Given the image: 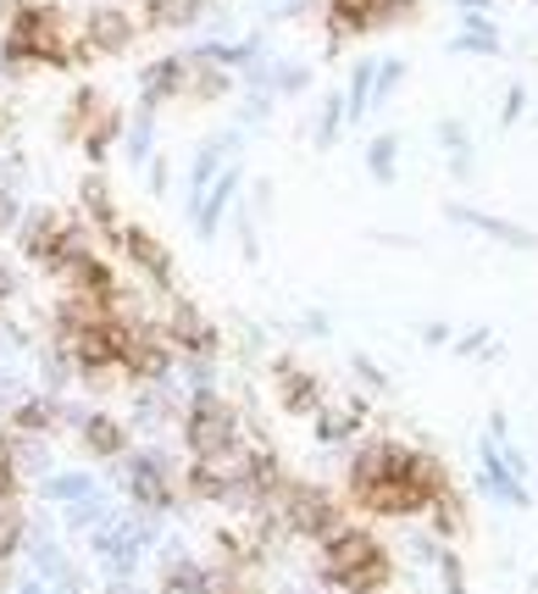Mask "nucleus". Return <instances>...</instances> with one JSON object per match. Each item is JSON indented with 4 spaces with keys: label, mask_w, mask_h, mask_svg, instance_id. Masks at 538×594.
Returning a JSON list of instances; mask_svg holds the SVG:
<instances>
[{
    "label": "nucleus",
    "mask_w": 538,
    "mask_h": 594,
    "mask_svg": "<svg viewBox=\"0 0 538 594\" xmlns=\"http://www.w3.org/2000/svg\"><path fill=\"white\" fill-rule=\"evenodd\" d=\"M333 539V550H328V577L333 583H344L350 594H372L377 583H383V555H377V544L366 539V533H328Z\"/></svg>",
    "instance_id": "f257e3e1"
},
{
    "label": "nucleus",
    "mask_w": 538,
    "mask_h": 594,
    "mask_svg": "<svg viewBox=\"0 0 538 594\" xmlns=\"http://www.w3.org/2000/svg\"><path fill=\"white\" fill-rule=\"evenodd\" d=\"M62 45L68 40H62V29H56L51 12H23L18 29H12V40H7V57L12 62H68Z\"/></svg>",
    "instance_id": "f03ea898"
},
{
    "label": "nucleus",
    "mask_w": 538,
    "mask_h": 594,
    "mask_svg": "<svg viewBox=\"0 0 538 594\" xmlns=\"http://www.w3.org/2000/svg\"><path fill=\"white\" fill-rule=\"evenodd\" d=\"M189 444H195V455H228V444H234V411L223 406V400H211V395H200L195 400V411H189Z\"/></svg>",
    "instance_id": "7ed1b4c3"
},
{
    "label": "nucleus",
    "mask_w": 538,
    "mask_h": 594,
    "mask_svg": "<svg viewBox=\"0 0 538 594\" xmlns=\"http://www.w3.org/2000/svg\"><path fill=\"white\" fill-rule=\"evenodd\" d=\"M123 328H112V322H90V328H68V350H73V361L84 367V372H101V367H112V361H123Z\"/></svg>",
    "instance_id": "20e7f679"
},
{
    "label": "nucleus",
    "mask_w": 538,
    "mask_h": 594,
    "mask_svg": "<svg viewBox=\"0 0 538 594\" xmlns=\"http://www.w3.org/2000/svg\"><path fill=\"white\" fill-rule=\"evenodd\" d=\"M173 339H178L189 356H211V350H217V328H211L195 306H178V311H173Z\"/></svg>",
    "instance_id": "39448f33"
},
{
    "label": "nucleus",
    "mask_w": 538,
    "mask_h": 594,
    "mask_svg": "<svg viewBox=\"0 0 538 594\" xmlns=\"http://www.w3.org/2000/svg\"><path fill=\"white\" fill-rule=\"evenodd\" d=\"M117 239H123V250H128V256H134V262H139L156 284H167V278H173V256H167V250H162L145 228H128V234H117Z\"/></svg>",
    "instance_id": "423d86ee"
},
{
    "label": "nucleus",
    "mask_w": 538,
    "mask_h": 594,
    "mask_svg": "<svg viewBox=\"0 0 538 594\" xmlns=\"http://www.w3.org/2000/svg\"><path fill=\"white\" fill-rule=\"evenodd\" d=\"M134 40V23H128V12H117V7H101L95 18H90V45L95 51H123Z\"/></svg>",
    "instance_id": "0eeeda50"
},
{
    "label": "nucleus",
    "mask_w": 538,
    "mask_h": 594,
    "mask_svg": "<svg viewBox=\"0 0 538 594\" xmlns=\"http://www.w3.org/2000/svg\"><path fill=\"white\" fill-rule=\"evenodd\" d=\"M62 239H68V223L51 217V212H40V217L23 228V250H29L34 262H51V256L62 250Z\"/></svg>",
    "instance_id": "6e6552de"
},
{
    "label": "nucleus",
    "mask_w": 538,
    "mask_h": 594,
    "mask_svg": "<svg viewBox=\"0 0 538 594\" xmlns=\"http://www.w3.org/2000/svg\"><path fill=\"white\" fill-rule=\"evenodd\" d=\"M289 522H294L300 533H333V500L317 494V489H306V494H294Z\"/></svg>",
    "instance_id": "1a4fd4ad"
},
{
    "label": "nucleus",
    "mask_w": 538,
    "mask_h": 594,
    "mask_svg": "<svg viewBox=\"0 0 538 594\" xmlns=\"http://www.w3.org/2000/svg\"><path fill=\"white\" fill-rule=\"evenodd\" d=\"M123 367L139 372V378H162L167 372V350L156 339H145V334H128L123 339Z\"/></svg>",
    "instance_id": "9d476101"
},
{
    "label": "nucleus",
    "mask_w": 538,
    "mask_h": 594,
    "mask_svg": "<svg viewBox=\"0 0 538 594\" xmlns=\"http://www.w3.org/2000/svg\"><path fill=\"white\" fill-rule=\"evenodd\" d=\"M145 18H151L156 29H184V23L200 18V0H151Z\"/></svg>",
    "instance_id": "9b49d317"
},
{
    "label": "nucleus",
    "mask_w": 538,
    "mask_h": 594,
    "mask_svg": "<svg viewBox=\"0 0 538 594\" xmlns=\"http://www.w3.org/2000/svg\"><path fill=\"white\" fill-rule=\"evenodd\" d=\"M134 494H139L145 505H167V500H173V489H167V478H162L156 461H134Z\"/></svg>",
    "instance_id": "f8f14e48"
},
{
    "label": "nucleus",
    "mask_w": 538,
    "mask_h": 594,
    "mask_svg": "<svg viewBox=\"0 0 538 594\" xmlns=\"http://www.w3.org/2000/svg\"><path fill=\"white\" fill-rule=\"evenodd\" d=\"M84 444H90L95 455H117V450H123V428H117L112 417H84Z\"/></svg>",
    "instance_id": "ddd939ff"
},
{
    "label": "nucleus",
    "mask_w": 538,
    "mask_h": 594,
    "mask_svg": "<svg viewBox=\"0 0 538 594\" xmlns=\"http://www.w3.org/2000/svg\"><path fill=\"white\" fill-rule=\"evenodd\" d=\"M178 84H184V68H178V62H156V68L145 73V95H151V101H167Z\"/></svg>",
    "instance_id": "4468645a"
},
{
    "label": "nucleus",
    "mask_w": 538,
    "mask_h": 594,
    "mask_svg": "<svg viewBox=\"0 0 538 594\" xmlns=\"http://www.w3.org/2000/svg\"><path fill=\"white\" fill-rule=\"evenodd\" d=\"M84 206L95 212V223H101V228H112V234H117V212H112V195L101 190V178H90V184H84Z\"/></svg>",
    "instance_id": "2eb2a0df"
},
{
    "label": "nucleus",
    "mask_w": 538,
    "mask_h": 594,
    "mask_svg": "<svg viewBox=\"0 0 538 594\" xmlns=\"http://www.w3.org/2000/svg\"><path fill=\"white\" fill-rule=\"evenodd\" d=\"M283 395H289L294 411H311V406H317V383L300 378V372H283Z\"/></svg>",
    "instance_id": "dca6fc26"
},
{
    "label": "nucleus",
    "mask_w": 538,
    "mask_h": 594,
    "mask_svg": "<svg viewBox=\"0 0 538 594\" xmlns=\"http://www.w3.org/2000/svg\"><path fill=\"white\" fill-rule=\"evenodd\" d=\"M339 7V18H333V29H355V23H366V18H377V7L372 0H333Z\"/></svg>",
    "instance_id": "f3484780"
},
{
    "label": "nucleus",
    "mask_w": 538,
    "mask_h": 594,
    "mask_svg": "<svg viewBox=\"0 0 538 594\" xmlns=\"http://www.w3.org/2000/svg\"><path fill=\"white\" fill-rule=\"evenodd\" d=\"M51 422H56V406H51V400H29V406L18 411V428H29V433H34V428H51Z\"/></svg>",
    "instance_id": "a211bd4d"
},
{
    "label": "nucleus",
    "mask_w": 538,
    "mask_h": 594,
    "mask_svg": "<svg viewBox=\"0 0 538 594\" xmlns=\"http://www.w3.org/2000/svg\"><path fill=\"white\" fill-rule=\"evenodd\" d=\"M167 594H206V577H200L195 566H184V572H173V583H167Z\"/></svg>",
    "instance_id": "6ab92c4d"
},
{
    "label": "nucleus",
    "mask_w": 538,
    "mask_h": 594,
    "mask_svg": "<svg viewBox=\"0 0 538 594\" xmlns=\"http://www.w3.org/2000/svg\"><path fill=\"white\" fill-rule=\"evenodd\" d=\"M12 489H18V478H12V461H0V500H12Z\"/></svg>",
    "instance_id": "aec40b11"
},
{
    "label": "nucleus",
    "mask_w": 538,
    "mask_h": 594,
    "mask_svg": "<svg viewBox=\"0 0 538 594\" xmlns=\"http://www.w3.org/2000/svg\"><path fill=\"white\" fill-rule=\"evenodd\" d=\"M12 295V278H7V267H0V300H7Z\"/></svg>",
    "instance_id": "412c9836"
},
{
    "label": "nucleus",
    "mask_w": 538,
    "mask_h": 594,
    "mask_svg": "<svg viewBox=\"0 0 538 594\" xmlns=\"http://www.w3.org/2000/svg\"><path fill=\"white\" fill-rule=\"evenodd\" d=\"M0 461H12V444H7V433H0Z\"/></svg>",
    "instance_id": "4be33fe9"
}]
</instances>
